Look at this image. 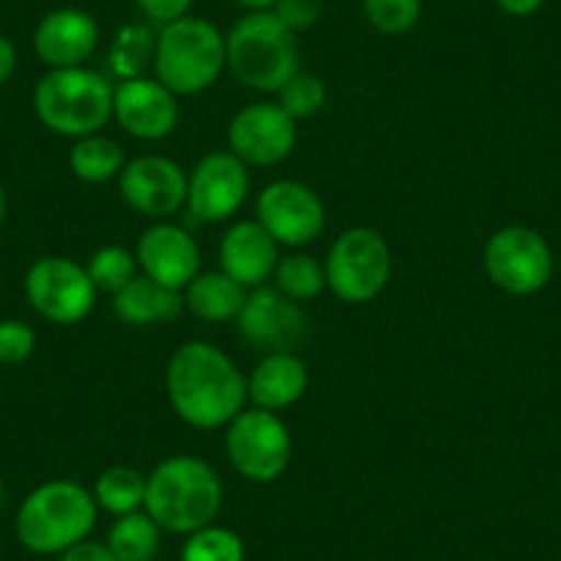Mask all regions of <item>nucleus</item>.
Masks as SVG:
<instances>
[{
    "label": "nucleus",
    "mask_w": 561,
    "mask_h": 561,
    "mask_svg": "<svg viewBox=\"0 0 561 561\" xmlns=\"http://www.w3.org/2000/svg\"><path fill=\"white\" fill-rule=\"evenodd\" d=\"M113 118L138 140H163L180 124V102L158 78L122 80L113 91Z\"/></svg>",
    "instance_id": "16"
},
{
    "label": "nucleus",
    "mask_w": 561,
    "mask_h": 561,
    "mask_svg": "<svg viewBox=\"0 0 561 561\" xmlns=\"http://www.w3.org/2000/svg\"><path fill=\"white\" fill-rule=\"evenodd\" d=\"M36 333L23 320H0V364L18 366L34 355Z\"/></svg>",
    "instance_id": "32"
},
{
    "label": "nucleus",
    "mask_w": 561,
    "mask_h": 561,
    "mask_svg": "<svg viewBox=\"0 0 561 561\" xmlns=\"http://www.w3.org/2000/svg\"><path fill=\"white\" fill-rule=\"evenodd\" d=\"M275 289L287 295L295 304H306L325 293V264L317 262L311 253H289L278 259V267L273 273Z\"/></svg>",
    "instance_id": "27"
},
{
    "label": "nucleus",
    "mask_w": 561,
    "mask_h": 561,
    "mask_svg": "<svg viewBox=\"0 0 561 561\" xmlns=\"http://www.w3.org/2000/svg\"><path fill=\"white\" fill-rule=\"evenodd\" d=\"M91 280H94L96 293H105V295H118L124 287H127L129 280L138 275V259L135 253H129L127 248L122 245H105L100 251L91 253L89 264Z\"/></svg>",
    "instance_id": "28"
},
{
    "label": "nucleus",
    "mask_w": 561,
    "mask_h": 561,
    "mask_svg": "<svg viewBox=\"0 0 561 561\" xmlns=\"http://www.w3.org/2000/svg\"><path fill=\"white\" fill-rule=\"evenodd\" d=\"M3 218H7V193L0 187V226H3Z\"/></svg>",
    "instance_id": "39"
},
{
    "label": "nucleus",
    "mask_w": 561,
    "mask_h": 561,
    "mask_svg": "<svg viewBox=\"0 0 561 561\" xmlns=\"http://www.w3.org/2000/svg\"><path fill=\"white\" fill-rule=\"evenodd\" d=\"M325 3L322 0H275V7L270 12L287 25L293 34H304V31L314 28L322 18Z\"/></svg>",
    "instance_id": "33"
},
{
    "label": "nucleus",
    "mask_w": 561,
    "mask_h": 561,
    "mask_svg": "<svg viewBox=\"0 0 561 561\" xmlns=\"http://www.w3.org/2000/svg\"><path fill=\"white\" fill-rule=\"evenodd\" d=\"M542 3L545 0H495V7L510 14V18H531L542 9Z\"/></svg>",
    "instance_id": "36"
},
{
    "label": "nucleus",
    "mask_w": 561,
    "mask_h": 561,
    "mask_svg": "<svg viewBox=\"0 0 561 561\" xmlns=\"http://www.w3.org/2000/svg\"><path fill=\"white\" fill-rule=\"evenodd\" d=\"M256 220L278 245H311L325 231L328 213L322 198L298 180H275L256 198Z\"/></svg>",
    "instance_id": "12"
},
{
    "label": "nucleus",
    "mask_w": 561,
    "mask_h": 561,
    "mask_svg": "<svg viewBox=\"0 0 561 561\" xmlns=\"http://www.w3.org/2000/svg\"><path fill=\"white\" fill-rule=\"evenodd\" d=\"M118 193L138 215L165 220L187 204V174L176 160L163 154H140L127 160L118 174Z\"/></svg>",
    "instance_id": "15"
},
{
    "label": "nucleus",
    "mask_w": 561,
    "mask_h": 561,
    "mask_svg": "<svg viewBox=\"0 0 561 561\" xmlns=\"http://www.w3.org/2000/svg\"><path fill=\"white\" fill-rule=\"evenodd\" d=\"M182 311H185L182 293L163 287L144 273L135 275L122 293L113 295V314L118 317V322L133 328L165 325L180 320Z\"/></svg>",
    "instance_id": "21"
},
{
    "label": "nucleus",
    "mask_w": 561,
    "mask_h": 561,
    "mask_svg": "<svg viewBox=\"0 0 561 561\" xmlns=\"http://www.w3.org/2000/svg\"><path fill=\"white\" fill-rule=\"evenodd\" d=\"M226 144L245 165L270 169L295 152L298 122L278 102H251L231 116Z\"/></svg>",
    "instance_id": "11"
},
{
    "label": "nucleus",
    "mask_w": 561,
    "mask_h": 561,
    "mask_svg": "<svg viewBox=\"0 0 561 561\" xmlns=\"http://www.w3.org/2000/svg\"><path fill=\"white\" fill-rule=\"evenodd\" d=\"M226 69L245 89L278 94L300 72L298 34L273 12H245L226 34Z\"/></svg>",
    "instance_id": "3"
},
{
    "label": "nucleus",
    "mask_w": 561,
    "mask_h": 561,
    "mask_svg": "<svg viewBox=\"0 0 561 561\" xmlns=\"http://www.w3.org/2000/svg\"><path fill=\"white\" fill-rule=\"evenodd\" d=\"M182 561H245V545L240 534L224 526H204L187 534L182 545Z\"/></svg>",
    "instance_id": "29"
},
{
    "label": "nucleus",
    "mask_w": 561,
    "mask_h": 561,
    "mask_svg": "<svg viewBox=\"0 0 561 561\" xmlns=\"http://www.w3.org/2000/svg\"><path fill=\"white\" fill-rule=\"evenodd\" d=\"M237 331L262 355L295 353L309 333V320L300 304L264 284L248 289L245 306L237 317Z\"/></svg>",
    "instance_id": "13"
},
{
    "label": "nucleus",
    "mask_w": 561,
    "mask_h": 561,
    "mask_svg": "<svg viewBox=\"0 0 561 561\" xmlns=\"http://www.w3.org/2000/svg\"><path fill=\"white\" fill-rule=\"evenodd\" d=\"M135 7H138V12L144 14L149 23L163 28V25H171L176 23V20L187 18L193 9V0H135Z\"/></svg>",
    "instance_id": "34"
},
{
    "label": "nucleus",
    "mask_w": 561,
    "mask_h": 561,
    "mask_svg": "<svg viewBox=\"0 0 561 561\" xmlns=\"http://www.w3.org/2000/svg\"><path fill=\"white\" fill-rule=\"evenodd\" d=\"M135 259L140 273L176 293H182L202 273L198 242L193 240L191 231L169 220H158L138 237Z\"/></svg>",
    "instance_id": "17"
},
{
    "label": "nucleus",
    "mask_w": 561,
    "mask_h": 561,
    "mask_svg": "<svg viewBox=\"0 0 561 561\" xmlns=\"http://www.w3.org/2000/svg\"><path fill=\"white\" fill-rule=\"evenodd\" d=\"M165 393L187 427L218 430L245 410L248 380L224 350L193 339L169 358Z\"/></svg>",
    "instance_id": "1"
},
{
    "label": "nucleus",
    "mask_w": 561,
    "mask_h": 561,
    "mask_svg": "<svg viewBox=\"0 0 561 561\" xmlns=\"http://www.w3.org/2000/svg\"><path fill=\"white\" fill-rule=\"evenodd\" d=\"M94 501L107 515L122 517L144 510L147 501V477L129 466H113L102 471L94 482Z\"/></svg>",
    "instance_id": "26"
},
{
    "label": "nucleus",
    "mask_w": 561,
    "mask_h": 561,
    "mask_svg": "<svg viewBox=\"0 0 561 561\" xmlns=\"http://www.w3.org/2000/svg\"><path fill=\"white\" fill-rule=\"evenodd\" d=\"M325 83H322L317 75L300 69V72L278 91V100L275 102H278L295 122H304V118L317 116V113L325 107Z\"/></svg>",
    "instance_id": "31"
},
{
    "label": "nucleus",
    "mask_w": 561,
    "mask_h": 561,
    "mask_svg": "<svg viewBox=\"0 0 561 561\" xmlns=\"http://www.w3.org/2000/svg\"><path fill=\"white\" fill-rule=\"evenodd\" d=\"M248 380V402L253 408L280 413L304 399L309 388V369L295 353L262 355Z\"/></svg>",
    "instance_id": "20"
},
{
    "label": "nucleus",
    "mask_w": 561,
    "mask_h": 561,
    "mask_svg": "<svg viewBox=\"0 0 561 561\" xmlns=\"http://www.w3.org/2000/svg\"><path fill=\"white\" fill-rule=\"evenodd\" d=\"M224 506V482L207 460L193 455L165 457L147 477L144 510L163 531L193 534L213 526Z\"/></svg>",
    "instance_id": "2"
},
{
    "label": "nucleus",
    "mask_w": 561,
    "mask_h": 561,
    "mask_svg": "<svg viewBox=\"0 0 561 561\" xmlns=\"http://www.w3.org/2000/svg\"><path fill=\"white\" fill-rule=\"evenodd\" d=\"M58 561H118V559L111 553V548H107L105 542H91V539H83V542L64 550Z\"/></svg>",
    "instance_id": "35"
},
{
    "label": "nucleus",
    "mask_w": 561,
    "mask_h": 561,
    "mask_svg": "<svg viewBox=\"0 0 561 561\" xmlns=\"http://www.w3.org/2000/svg\"><path fill=\"white\" fill-rule=\"evenodd\" d=\"M154 47H158V34L144 23L122 25L107 47V69L113 78L122 80L144 78L149 67H154Z\"/></svg>",
    "instance_id": "23"
},
{
    "label": "nucleus",
    "mask_w": 561,
    "mask_h": 561,
    "mask_svg": "<svg viewBox=\"0 0 561 561\" xmlns=\"http://www.w3.org/2000/svg\"><path fill=\"white\" fill-rule=\"evenodd\" d=\"M96 515L100 506L91 490L72 479H53L20 504L18 537L31 553L61 556L72 545L89 539Z\"/></svg>",
    "instance_id": "4"
},
{
    "label": "nucleus",
    "mask_w": 561,
    "mask_h": 561,
    "mask_svg": "<svg viewBox=\"0 0 561 561\" xmlns=\"http://www.w3.org/2000/svg\"><path fill=\"white\" fill-rule=\"evenodd\" d=\"M234 3L245 12H270L275 7V0H234Z\"/></svg>",
    "instance_id": "38"
},
{
    "label": "nucleus",
    "mask_w": 561,
    "mask_h": 561,
    "mask_svg": "<svg viewBox=\"0 0 561 561\" xmlns=\"http://www.w3.org/2000/svg\"><path fill=\"white\" fill-rule=\"evenodd\" d=\"M25 295L42 320L78 325L94 311L100 293L80 262L69 256H42L25 273Z\"/></svg>",
    "instance_id": "9"
},
{
    "label": "nucleus",
    "mask_w": 561,
    "mask_h": 561,
    "mask_svg": "<svg viewBox=\"0 0 561 561\" xmlns=\"http://www.w3.org/2000/svg\"><path fill=\"white\" fill-rule=\"evenodd\" d=\"M14 69H18V47L12 45V39L0 36V85L12 78Z\"/></svg>",
    "instance_id": "37"
},
{
    "label": "nucleus",
    "mask_w": 561,
    "mask_h": 561,
    "mask_svg": "<svg viewBox=\"0 0 561 561\" xmlns=\"http://www.w3.org/2000/svg\"><path fill=\"white\" fill-rule=\"evenodd\" d=\"M113 91L116 85L89 67L50 69L36 83L34 111L50 133L78 140L102 133L111 122Z\"/></svg>",
    "instance_id": "5"
},
{
    "label": "nucleus",
    "mask_w": 561,
    "mask_h": 561,
    "mask_svg": "<svg viewBox=\"0 0 561 561\" xmlns=\"http://www.w3.org/2000/svg\"><path fill=\"white\" fill-rule=\"evenodd\" d=\"M484 270L495 287L515 298H528L548 287L553 253L542 234L526 226L499 229L484 245Z\"/></svg>",
    "instance_id": "10"
},
{
    "label": "nucleus",
    "mask_w": 561,
    "mask_h": 561,
    "mask_svg": "<svg viewBox=\"0 0 561 561\" xmlns=\"http://www.w3.org/2000/svg\"><path fill=\"white\" fill-rule=\"evenodd\" d=\"M124 165H127L124 149L102 133L78 138L69 152V169L89 185H105V182L118 180Z\"/></svg>",
    "instance_id": "24"
},
{
    "label": "nucleus",
    "mask_w": 561,
    "mask_h": 561,
    "mask_svg": "<svg viewBox=\"0 0 561 561\" xmlns=\"http://www.w3.org/2000/svg\"><path fill=\"white\" fill-rule=\"evenodd\" d=\"M251 191L248 165L237 154L213 152L198 160L193 174H187V213L198 224H224L245 204Z\"/></svg>",
    "instance_id": "14"
},
{
    "label": "nucleus",
    "mask_w": 561,
    "mask_h": 561,
    "mask_svg": "<svg viewBox=\"0 0 561 561\" xmlns=\"http://www.w3.org/2000/svg\"><path fill=\"white\" fill-rule=\"evenodd\" d=\"M248 289L242 284H237L231 275H226L224 270L218 273H198L196 278L182 289V300H185V309L191 311L196 320L202 322H231L240 317L242 306H245Z\"/></svg>",
    "instance_id": "22"
},
{
    "label": "nucleus",
    "mask_w": 561,
    "mask_h": 561,
    "mask_svg": "<svg viewBox=\"0 0 561 561\" xmlns=\"http://www.w3.org/2000/svg\"><path fill=\"white\" fill-rule=\"evenodd\" d=\"M278 248L259 220H240L220 240V270L245 289L264 287L278 267Z\"/></svg>",
    "instance_id": "19"
},
{
    "label": "nucleus",
    "mask_w": 561,
    "mask_h": 561,
    "mask_svg": "<svg viewBox=\"0 0 561 561\" xmlns=\"http://www.w3.org/2000/svg\"><path fill=\"white\" fill-rule=\"evenodd\" d=\"M154 78L176 96L213 89L226 69V34L204 18L176 20L158 31Z\"/></svg>",
    "instance_id": "6"
},
{
    "label": "nucleus",
    "mask_w": 561,
    "mask_h": 561,
    "mask_svg": "<svg viewBox=\"0 0 561 561\" xmlns=\"http://www.w3.org/2000/svg\"><path fill=\"white\" fill-rule=\"evenodd\" d=\"M328 289L342 304H371L391 278V248L386 237L369 226L342 231L325 259Z\"/></svg>",
    "instance_id": "7"
},
{
    "label": "nucleus",
    "mask_w": 561,
    "mask_h": 561,
    "mask_svg": "<svg viewBox=\"0 0 561 561\" xmlns=\"http://www.w3.org/2000/svg\"><path fill=\"white\" fill-rule=\"evenodd\" d=\"M160 534L163 528L152 520V515L147 510H138L116 517L105 545L118 561H154L160 550Z\"/></svg>",
    "instance_id": "25"
},
{
    "label": "nucleus",
    "mask_w": 561,
    "mask_h": 561,
    "mask_svg": "<svg viewBox=\"0 0 561 561\" xmlns=\"http://www.w3.org/2000/svg\"><path fill=\"white\" fill-rule=\"evenodd\" d=\"M360 7L371 28L386 36L410 34L424 12L421 0H360Z\"/></svg>",
    "instance_id": "30"
},
{
    "label": "nucleus",
    "mask_w": 561,
    "mask_h": 561,
    "mask_svg": "<svg viewBox=\"0 0 561 561\" xmlns=\"http://www.w3.org/2000/svg\"><path fill=\"white\" fill-rule=\"evenodd\" d=\"M226 457L248 482L273 484L293 462V435L278 413L242 410L226 427Z\"/></svg>",
    "instance_id": "8"
},
{
    "label": "nucleus",
    "mask_w": 561,
    "mask_h": 561,
    "mask_svg": "<svg viewBox=\"0 0 561 561\" xmlns=\"http://www.w3.org/2000/svg\"><path fill=\"white\" fill-rule=\"evenodd\" d=\"M3 501H7V488H3V482H0V506H3Z\"/></svg>",
    "instance_id": "40"
},
{
    "label": "nucleus",
    "mask_w": 561,
    "mask_h": 561,
    "mask_svg": "<svg viewBox=\"0 0 561 561\" xmlns=\"http://www.w3.org/2000/svg\"><path fill=\"white\" fill-rule=\"evenodd\" d=\"M100 47V25L89 12L75 7L45 14L34 31V50L50 69L85 67Z\"/></svg>",
    "instance_id": "18"
}]
</instances>
